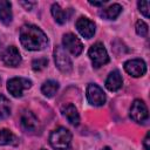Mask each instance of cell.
Wrapping results in <instances>:
<instances>
[{"label": "cell", "mask_w": 150, "mask_h": 150, "mask_svg": "<svg viewBox=\"0 0 150 150\" xmlns=\"http://www.w3.org/2000/svg\"><path fill=\"white\" fill-rule=\"evenodd\" d=\"M20 41L21 45L28 50H41L48 43L46 34L34 25H25L21 27Z\"/></svg>", "instance_id": "1"}, {"label": "cell", "mask_w": 150, "mask_h": 150, "mask_svg": "<svg viewBox=\"0 0 150 150\" xmlns=\"http://www.w3.org/2000/svg\"><path fill=\"white\" fill-rule=\"evenodd\" d=\"M50 145L56 150H67L71 143V134L64 127H59L49 136Z\"/></svg>", "instance_id": "2"}, {"label": "cell", "mask_w": 150, "mask_h": 150, "mask_svg": "<svg viewBox=\"0 0 150 150\" xmlns=\"http://www.w3.org/2000/svg\"><path fill=\"white\" fill-rule=\"evenodd\" d=\"M88 55L95 68H100L101 66L109 62L108 53L101 42H96L95 45H93L88 50Z\"/></svg>", "instance_id": "3"}, {"label": "cell", "mask_w": 150, "mask_h": 150, "mask_svg": "<svg viewBox=\"0 0 150 150\" xmlns=\"http://www.w3.org/2000/svg\"><path fill=\"white\" fill-rule=\"evenodd\" d=\"M32 87V81L25 77H13L7 82V90L14 97H21L23 90Z\"/></svg>", "instance_id": "4"}, {"label": "cell", "mask_w": 150, "mask_h": 150, "mask_svg": "<svg viewBox=\"0 0 150 150\" xmlns=\"http://www.w3.org/2000/svg\"><path fill=\"white\" fill-rule=\"evenodd\" d=\"M54 60L56 67L62 71V73H70L73 69V63L63 47L56 46L54 49Z\"/></svg>", "instance_id": "5"}, {"label": "cell", "mask_w": 150, "mask_h": 150, "mask_svg": "<svg viewBox=\"0 0 150 150\" xmlns=\"http://www.w3.org/2000/svg\"><path fill=\"white\" fill-rule=\"evenodd\" d=\"M130 117L137 122L143 123L148 120V108L142 100H135L130 108Z\"/></svg>", "instance_id": "6"}, {"label": "cell", "mask_w": 150, "mask_h": 150, "mask_svg": "<svg viewBox=\"0 0 150 150\" xmlns=\"http://www.w3.org/2000/svg\"><path fill=\"white\" fill-rule=\"evenodd\" d=\"M87 98L90 104L100 107V105H103L105 102V94L101 87H98L97 84L90 83L87 87Z\"/></svg>", "instance_id": "7"}, {"label": "cell", "mask_w": 150, "mask_h": 150, "mask_svg": "<svg viewBox=\"0 0 150 150\" xmlns=\"http://www.w3.org/2000/svg\"><path fill=\"white\" fill-rule=\"evenodd\" d=\"M124 69L129 75H131L134 77H139L145 74L146 64L141 59H132L124 63Z\"/></svg>", "instance_id": "8"}, {"label": "cell", "mask_w": 150, "mask_h": 150, "mask_svg": "<svg viewBox=\"0 0 150 150\" xmlns=\"http://www.w3.org/2000/svg\"><path fill=\"white\" fill-rule=\"evenodd\" d=\"M62 42H63V46L75 56L80 55L81 52L83 50V45L82 42L80 41V39L74 35L73 33H67L63 35V39H62Z\"/></svg>", "instance_id": "9"}, {"label": "cell", "mask_w": 150, "mask_h": 150, "mask_svg": "<svg viewBox=\"0 0 150 150\" xmlns=\"http://www.w3.org/2000/svg\"><path fill=\"white\" fill-rule=\"evenodd\" d=\"M76 28L79 33L86 39H90L95 34V23L83 16L76 21Z\"/></svg>", "instance_id": "10"}, {"label": "cell", "mask_w": 150, "mask_h": 150, "mask_svg": "<svg viewBox=\"0 0 150 150\" xmlns=\"http://www.w3.org/2000/svg\"><path fill=\"white\" fill-rule=\"evenodd\" d=\"M2 61L5 64L11 66V67L19 66L21 62V55H20L19 50L16 49V47L9 46L2 54Z\"/></svg>", "instance_id": "11"}, {"label": "cell", "mask_w": 150, "mask_h": 150, "mask_svg": "<svg viewBox=\"0 0 150 150\" xmlns=\"http://www.w3.org/2000/svg\"><path fill=\"white\" fill-rule=\"evenodd\" d=\"M122 83H123V80H122L121 73L118 70H112L105 80V87L110 91L118 90L122 87Z\"/></svg>", "instance_id": "12"}, {"label": "cell", "mask_w": 150, "mask_h": 150, "mask_svg": "<svg viewBox=\"0 0 150 150\" xmlns=\"http://www.w3.org/2000/svg\"><path fill=\"white\" fill-rule=\"evenodd\" d=\"M21 124L27 131H35L39 125V120L32 111H25L21 116Z\"/></svg>", "instance_id": "13"}, {"label": "cell", "mask_w": 150, "mask_h": 150, "mask_svg": "<svg viewBox=\"0 0 150 150\" xmlns=\"http://www.w3.org/2000/svg\"><path fill=\"white\" fill-rule=\"evenodd\" d=\"M63 116L68 120V122L73 125H77L80 123V115L77 112V109L71 104V103H68V104H64L61 109Z\"/></svg>", "instance_id": "14"}, {"label": "cell", "mask_w": 150, "mask_h": 150, "mask_svg": "<svg viewBox=\"0 0 150 150\" xmlns=\"http://www.w3.org/2000/svg\"><path fill=\"white\" fill-rule=\"evenodd\" d=\"M0 21L4 25H9L12 22V5L9 1H0Z\"/></svg>", "instance_id": "15"}, {"label": "cell", "mask_w": 150, "mask_h": 150, "mask_svg": "<svg viewBox=\"0 0 150 150\" xmlns=\"http://www.w3.org/2000/svg\"><path fill=\"white\" fill-rule=\"evenodd\" d=\"M122 12V6L118 4H114L111 6H109L108 8H104L100 12V16L107 20H112L116 19Z\"/></svg>", "instance_id": "16"}, {"label": "cell", "mask_w": 150, "mask_h": 150, "mask_svg": "<svg viewBox=\"0 0 150 150\" xmlns=\"http://www.w3.org/2000/svg\"><path fill=\"white\" fill-rule=\"evenodd\" d=\"M57 89H59V83H57L56 81H53V80L46 81V82L42 84V87H41L42 94H43L45 96H47V97L54 96V95L56 94Z\"/></svg>", "instance_id": "17"}, {"label": "cell", "mask_w": 150, "mask_h": 150, "mask_svg": "<svg viewBox=\"0 0 150 150\" xmlns=\"http://www.w3.org/2000/svg\"><path fill=\"white\" fill-rule=\"evenodd\" d=\"M52 15L55 19V21L60 25H63L67 21V13L64 12V9H62L60 7L59 4H53L52 6Z\"/></svg>", "instance_id": "18"}, {"label": "cell", "mask_w": 150, "mask_h": 150, "mask_svg": "<svg viewBox=\"0 0 150 150\" xmlns=\"http://www.w3.org/2000/svg\"><path fill=\"white\" fill-rule=\"evenodd\" d=\"M8 144H16V137L14 134L7 129L0 130V145H8Z\"/></svg>", "instance_id": "19"}, {"label": "cell", "mask_w": 150, "mask_h": 150, "mask_svg": "<svg viewBox=\"0 0 150 150\" xmlns=\"http://www.w3.org/2000/svg\"><path fill=\"white\" fill-rule=\"evenodd\" d=\"M9 115H11L9 101L4 95H0V120H5Z\"/></svg>", "instance_id": "20"}, {"label": "cell", "mask_w": 150, "mask_h": 150, "mask_svg": "<svg viewBox=\"0 0 150 150\" xmlns=\"http://www.w3.org/2000/svg\"><path fill=\"white\" fill-rule=\"evenodd\" d=\"M48 64V60L45 59V57H41V59H36L32 62V68L35 70V71H40L42 70L43 68H46Z\"/></svg>", "instance_id": "21"}, {"label": "cell", "mask_w": 150, "mask_h": 150, "mask_svg": "<svg viewBox=\"0 0 150 150\" xmlns=\"http://www.w3.org/2000/svg\"><path fill=\"white\" fill-rule=\"evenodd\" d=\"M135 28H136V33L138 35H141V36H146L148 35V25L144 21L138 20L136 22V27Z\"/></svg>", "instance_id": "22"}, {"label": "cell", "mask_w": 150, "mask_h": 150, "mask_svg": "<svg viewBox=\"0 0 150 150\" xmlns=\"http://www.w3.org/2000/svg\"><path fill=\"white\" fill-rule=\"evenodd\" d=\"M138 8L145 18H149V1H139Z\"/></svg>", "instance_id": "23"}, {"label": "cell", "mask_w": 150, "mask_h": 150, "mask_svg": "<svg viewBox=\"0 0 150 150\" xmlns=\"http://www.w3.org/2000/svg\"><path fill=\"white\" fill-rule=\"evenodd\" d=\"M20 4H21V5H22L27 11L32 9V7L35 5V2H32V1H28V2H27V1H20Z\"/></svg>", "instance_id": "24"}, {"label": "cell", "mask_w": 150, "mask_h": 150, "mask_svg": "<svg viewBox=\"0 0 150 150\" xmlns=\"http://www.w3.org/2000/svg\"><path fill=\"white\" fill-rule=\"evenodd\" d=\"M149 132L146 134V136H145V138H144V148H145V150H150V146H149Z\"/></svg>", "instance_id": "25"}, {"label": "cell", "mask_w": 150, "mask_h": 150, "mask_svg": "<svg viewBox=\"0 0 150 150\" xmlns=\"http://www.w3.org/2000/svg\"><path fill=\"white\" fill-rule=\"evenodd\" d=\"M89 4L93 5V6H103L105 4V1H100V2H97V1H89Z\"/></svg>", "instance_id": "26"}, {"label": "cell", "mask_w": 150, "mask_h": 150, "mask_svg": "<svg viewBox=\"0 0 150 150\" xmlns=\"http://www.w3.org/2000/svg\"><path fill=\"white\" fill-rule=\"evenodd\" d=\"M102 150H111V149H110V148H109V146H104V148H103V149H102Z\"/></svg>", "instance_id": "27"}, {"label": "cell", "mask_w": 150, "mask_h": 150, "mask_svg": "<svg viewBox=\"0 0 150 150\" xmlns=\"http://www.w3.org/2000/svg\"><path fill=\"white\" fill-rule=\"evenodd\" d=\"M42 150H45V149H42Z\"/></svg>", "instance_id": "28"}]
</instances>
